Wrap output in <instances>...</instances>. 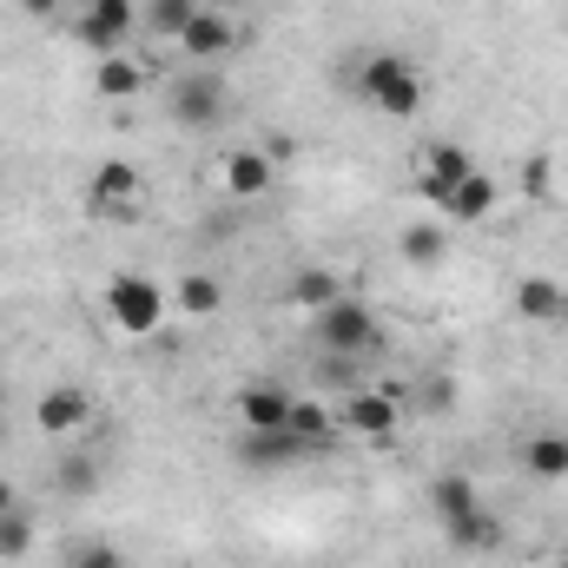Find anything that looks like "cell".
<instances>
[{
  "instance_id": "6da1fadb",
  "label": "cell",
  "mask_w": 568,
  "mask_h": 568,
  "mask_svg": "<svg viewBox=\"0 0 568 568\" xmlns=\"http://www.w3.org/2000/svg\"><path fill=\"white\" fill-rule=\"evenodd\" d=\"M344 87L357 100H371L377 113H390V120H417L424 113V73L404 53H364V60H351L344 67Z\"/></svg>"
},
{
  "instance_id": "7a4b0ae2",
  "label": "cell",
  "mask_w": 568,
  "mask_h": 568,
  "mask_svg": "<svg viewBox=\"0 0 568 568\" xmlns=\"http://www.w3.org/2000/svg\"><path fill=\"white\" fill-rule=\"evenodd\" d=\"M165 311H172V291L145 272H113L106 278V317L126 331V337H159L165 331Z\"/></svg>"
},
{
  "instance_id": "3957f363",
  "label": "cell",
  "mask_w": 568,
  "mask_h": 568,
  "mask_svg": "<svg viewBox=\"0 0 568 568\" xmlns=\"http://www.w3.org/2000/svg\"><path fill=\"white\" fill-rule=\"evenodd\" d=\"M377 311L364 304V297H337V304H324L317 311V344H324V357H364V351H377Z\"/></svg>"
},
{
  "instance_id": "277c9868",
  "label": "cell",
  "mask_w": 568,
  "mask_h": 568,
  "mask_svg": "<svg viewBox=\"0 0 568 568\" xmlns=\"http://www.w3.org/2000/svg\"><path fill=\"white\" fill-rule=\"evenodd\" d=\"M225 106H232V93H225V80H219V73H205V67L172 73V87H165V113H172L179 126H219V120H225Z\"/></svg>"
},
{
  "instance_id": "5b68a950",
  "label": "cell",
  "mask_w": 568,
  "mask_h": 568,
  "mask_svg": "<svg viewBox=\"0 0 568 568\" xmlns=\"http://www.w3.org/2000/svg\"><path fill=\"white\" fill-rule=\"evenodd\" d=\"M133 33H140V0H93L73 20V40L93 47V53H126Z\"/></svg>"
},
{
  "instance_id": "8992f818",
  "label": "cell",
  "mask_w": 568,
  "mask_h": 568,
  "mask_svg": "<svg viewBox=\"0 0 568 568\" xmlns=\"http://www.w3.org/2000/svg\"><path fill=\"white\" fill-rule=\"evenodd\" d=\"M397 404H404V384H377V390H357L337 424L351 429V436H364V443H377V449H390V436H397Z\"/></svg>"
},
{
  "instance_id": "52a82bcc",
  "label": "cell",
  "mask_w": 568,
  "mask_h": 568,
  "mask_svg": "<svg viewBox=\"0 0 568 568\" xmlns=\"http://www.w3.org/2000/svg\"><path fill=\"white\" fill-rule=\"evenodd\" d=\"M87 424H93V397L80 384H53V390L33 397V429L53 436V443H73Z\"/></svg>"
},
{
  "instance_id": "ba28073f",
  "label": "cell",
  "mask_w": 568,
  "mask_h": 568,
  "mask_svg": "<svg viewBox=\"0 0 568 568\" xmlns=\"http://www.w3.org/2000/svg\"><path fill=\"white\" fill-rule=\"evenodd\" d=\"M140 165L133 159H106L100 172H93V192H87V205H93V219H133L140 212Z\"/></svg>"
},
{
  "instance_id": "9c48e42d",
  "label": "cell",
  "mask_w": 568,
  "mask_h": 568,
  "mask_svg": "<svg viewBox=\"0 0 568 568\" xmlns=\"http://www.w3.org/2000/svg\"><path fill=\"white\" fill-rule=\"evenodd\" d=\"M239 47V20L225 13V7H199L192 20H185V33H179V53L192 60V67H212V60H225Z\"/></svg>"
},
{
  "instance_id": "30bf717a",
  "label": "cell",
  "mask_w": 568,
  "mask_h": 568,
  "mask_svg": "<svg viewBox=\"0 0 568 568\" xmlns=\"http://www.w3.org/2000/svg\"><path fill=\"white\" fill-rule=\"evenodd\" d=\"M496 199H503V185H496V172H469V179H456L449 185V199L436 205V219H449V225H483L489 212H496Z\"/></svg>"
},
{
  "instance_id": "8fae6325",
  "label": "cell",
  "mask_w": 568,
  "mask_h": 568,
  "mask_svg": "<svg viewBox=\"0 0 568 568\" xmlns=\"http://www.w3.org/2000/svg\"><path fill=\"white\" fill-rule=\"evenodd\" d=\"M219 172H225V192H232V199H265V192L278 185V165L265 159V145H232Z\"/></svg>"
},
{
  "instance_id": "7c38bea8",
  "label": "cell",
  "mask_w": 568,
  "mask_h": 568,
  "mask_svg": "<svg viewBox=\"0 0 568 568\" xmlns=\"http://www.w3.org/2000/svg\"><path fill=\"white\" fill-rule=\"evenodd\" d=\"M337 417L324 410V404H311V397H297L291 404V417H284V436L297 443V456H324V449H337Z\"/></svg>"
},
{
  "instance_id": "4fadbf2b",
  "label": "cell",
  "mask_w": 568,
  "mask_h": 568,
  "mask_svg": "<svg viewBox=\"0 0 568 568\" xmlns=\"http://www.w3.org/2000/svg\"><path fill=\"white\" fill-rule=\"evenodd\" d=\"M568 304V284L549 278V272H529V278H516V317L523 324H556Z\"/></svg>"
},
{
  "instance_id": "5bb4252c",
  "label": "cell",
  "mask_w": 568,
  "mask_h": 568,
  "mask_svg": "<svg viewBox=\"0 0 568 568\" xmlns=\"http://www.w3.org/2000/svg\"><path fill=\"white\" fill-rule=\"evenodd\" d=\"M397 252H404V265L436 272V265L449 258V219H417V225H404V232H397Z\"/></svg>"
},
{
  "instance_id": "9a60e30c",
  "label": "cell",
  "mask_w": 568,
  "mask_h": 568,
  "mask_svg": "<svg viewBox=\"0 0 568 568\" xmlns=\"http://www.w3.org/2000/svg\"><path fill=\"white\" fill-rule=\"evenodd\" d=\"M291 390L284 384H245L239 390V424L245 429H284V417H291Z\"/></svg>"
},
{
  "instance_id": "2e32d148",
  "label": "cell",
  "mask_w": 568,
  "mask_h": 568,
  "mask_svg": "<svg viewBox=\"0 0 568 568\" xmlns=\"http://www.w3.org/2000/svg\"><path fill=\"white\" fill-rule=\"evenodd\" d=\"M469 172H476V165H469V152H463V145H429L417 192H424L429 205H443V199H449V185H456V179H469Z\"/></svg>"
},
{
  "instance_id": "e0dca14e",
  "label": "cell",
  "mask_w": 568,
  "mask_h": 568,
  "mask_svg": "<svg viewBox=\"0 0 568 568\" xmlns=\"http://www.w3.org/2000/svg\"><path fill=\"white\" fill-rule=\"evenodd\" d=\"M232 456H239L245 469H284V463H297V443H291L284 429H245V436L232 443Z\"/></svg>"
},
{
  "instance_id": "ac0fdd59",
  "label": "cell",
  "mask_w": 568,
  "mask_h": 568,
  "mask_svg": "<svg viewBox=\"0 0 568 568\" xmlns=\"http://www.w3.org/2000/svg\"><path fill=\"white\" fill-rule=\"evenodd\" d=\"M172 311L179 317H219L225 311V284L212 278V272H185V278L172 284Z\"/></svg>"
},
{
  "instance_id": "d6986e66",
  "label": "cell",
  "mask_w": 568,
  "mask_h": 568,
  "mask_svg": "<svg viewBox=\"0 0 568 568\" xmlns=\"http://www.w3.org/2000/svg\"><path fill=\"white\" fill-rule=\"evenodd\" d=\"M145 87V67L133 53H100V67H93V93L100 100H133Z\"/></svg>"
},
{
  "instance_id": "ffe728a7",
  "label": "cell",
  "mask_w": 568,
  "mask_h": 568,
  "mask_svg": "<svg viewBox=\"0 0 568 568\" xmlns=\"http://www.w3.org/2000/svg\"><path fill=\"white\" fill-rule=\"evenodd\" d=\"M443 536H449L456 556H489V549H503V523H496L489 509H476V516H463V523H443Z\"/></svg>"
},
{
  "instance_id": "44dd1931",
  "label": "cell",
  "mask_w": 568,
  "mask_h": 568,
  "mask_svg": "<svg viewBox=\"0 0 568 568\" xmlns=\"http://www.w3.org/2000/svg\"><path fill=\"white\" fill-rule=\"evenodd\" d=\"M429 509H436V523H463V516L483 509V496H476L469 476H436V483H429Z\"/></svg>"
},
{
  "instance_id": "7402d4cb",
  "label": "cell",
  "mask_w": 568,
  "mask_h": 568,
  "mask_svg": "<svg viewBox=\"0 0 568 568\" xmlns=\"http://www.w3.org/2000/svg\"><path fill=\"white\" fill-rule=\"evenodd\" d=\"M523 463H529V476H542V483H562V476H568V436H562V429H542V436H529Z\"/></svg>"
},
{
  "instance_id": "603a6c76",
  "label": "cell",
  "mask_w": 568,
  "mask_h": 568,
  "mask_svg": "<svg viewBox=\"0 0 568 568\" xmlns=\"http://www.w3.org/2000/svg\"><path fill=\"white\" fill-rule=\"evenodd\" d=\"M284 297H291V304H304V311H324V304H337V297H344V284H337V272L311 265V272H297V278L284 284Z\"/></svg>"
},
{
  "instance_id": "cb8c5ba5",
  "label": "cell",
  "mask_w": 568,
  "mask_h": 568,
  "mask_svg": "<svg viewBox=\"0 0 568 568\" xmlns=\"http://www.w3.org/2000/svg\"><path fill=\"white\" fill-rule=\"evenodd\" d=\"M33 536H40V523L13 503V509H0V562H27L33 556Z\"/></svg>"
},
{
  "instance_id": "d4e9b609",
  "label": "cell",
  "mask_w": 568,
  "mask_h": 568,
  "mask_svg": "<svg viewBox=\"0 0 568 568\" xmlns=\"http://www.w3.org/2000/svg\"><path fill=\"white\" fill-rule=\"evenodd\" d=\"M192 13H199V0H140V27H152L159 40H179Z\"/></svg>"
},
{
  "instance_id": "484cf974",
  "label": "cell",
  "mask_w": 568,
  "mask_h": 568,
  "mask_svg": "<svg viewBox=\"0 0 568 568\" xmlns=\"http://www.w3.org/2000/svg\"><path fill=\"white\" fill-rule=\"evenodd\" d=\"M53 489L60 496H93L100 489V463L93 456H60L53 463Z\"/></svg>"
},
{
  "instance_id": "4316f807",
  "label": "cell",
  "mask_w": 568,
  "mask_h": 568,
  "mask_svg": "<svg viewBox=\"0 0 568 568\" xmlns=\"http://www.w3.org/2000/svg\"><path fill=\"white\" fill-rule=\"evenodd\" d=\"M556 192V165L536 152V159H523V199H549Z\"/></svg>"
},
{
  "instance_id": "83f0119b",
  "label": "cell",
  "mask_w": 568,
  "mask_h": 568,
  "mask_svg": "<svg viewBox=\"0 0 568 568\" xmlns=\"http://www.w3.org/2000/svg\"><path fill=\"white\" fill-rule=\"evenodd\" d=\"M67 568H126V556H120L113 542H80V549L67 556Z\"/></svg>"
},
{
  "instance_id": "f1b7e54d",
  "label": "cell",
  "mask_w": 568,
  "mask_h": 568,
  "mask_svg": "<svg viewBox=\"0 0 568 568\" xmlns=\"http://www.w3.org/2000/svg\"><path fill=\"white\" fill-rule=\"evenodd\" d=\"M424 404H429V410H449V404H456V384H443V377L424 384Z\"/></svg>"
},
{
  "instance_id": "f546056e",
  "label": "cell",
  "mask_w": 568,
  "mask_h": 568,
  "mask_svg": "<svg viewBox=\"0 0 568 568\" xmlns=\"http://www.w3.org/2000/svg\"><path fill=\"white\" fill-rule=\"evenodd\" d=\"M265 159H272V165H278V172H284V165L297 159V145L284 140V133H272V140H265Z\"/></svg>"
},
{
  "instance_id": "4dcf8cb0",
  "label": "cell",
  "mask_w": 568,
  "mask_h": 568,
  "mask_svg": "<svg viewBox=\"0 0 568 568\" xmlns=\"http://www.w3.org/2000/svg\"><path fill=\"white\" fill-rule=\"evenodd\" d=\"M60 7H67V0H20V13H27V20H53Z\"/></svg>"
},
{
  "instance_id": "1f68e13d",
  "label": "cell",
  "mask_w": 568,
  "mask_h": 568,
  "mask_svg": "<svg viewBox=\"0 0 568 568\" xmlns=\"http://www.w3.org/2000/svg\"><path fill=\"white\" fill-rule=\"evenodd\" d=\"M13 503H20V489H13V483L0 476V509H13Z\"/></svg>"
},
{
  "instance_id": "d6a6232c",
  "label": "cell",
  "mask_w": 568,
  "mask_h": 568,
  "mask_svg": "<svg viewBox=\"0 0 568 568\" xmlns=\"http://www.w3.org/2000/svg\"><path fill=\"white\" fill-rule=\"evenodd\" d=\"M556 185H562V192H568V159H562V165H556Z\"/></svg>"
},
{
  "instance_id": "836d02e7",
  "label": "cell",
  "mask_w": 568,
  "mask_h": 568,
  "mask_svg": "<svg viewBox=\"0 0 568 568\" xmlns=\"http://www.w3.org/2000/svg\"><path fill=\"white\" fill-rule=\"evenodd\" d=\"M556 331H562V337H568V304H562V317H556Z\"/></svg>"
},
{
  "instance_id": "e575fe53",
  "label": "cell",
  "mask_w": 568,
  "mask_h": 568,
  "mask_svg": "<svg viewBox=\"0 0 568 568\" xmlns=\"http://www.w3.org/2000/svg\"><path fill=\"white\" fill-rule=\"evenodd\" d=\"M549 568H568V556H556V562H549Z\"/></svg>"
},
{
  "instance_id": "d590c367",
  "label": "cell",
  "mask_w": 568,
  "mask_h": 568,
  "mask_svg": "<svg viewBox=\"0 0 568 568\" xmlns=\"http://www.w3.org/2000/svg\"><path fill=\"white\" fill-rule=\"evenodd\" d=\"M0 443H7V424H0Z\"/></svg>"
},
{
  "instance_id": "8d00e7d4",
  "label": "cell",
  "mask_w": 568,
  "mask_h": 568,
  "mask_svg": "<svg viewBox=\"0 0 568 568\" xmlns=\"http://www.w3.org/2000/svg\"><path fill=\"white\" fill-rule=\"evenodd\" d=\"M87 7H93V0H87Z\"/></svg>"
}]
</instances>
